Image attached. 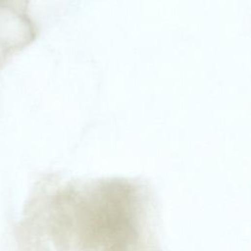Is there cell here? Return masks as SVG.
<instances>
[{
	"label": "cell",
	"mask_w": 251,
	"mask_h": 251,
	"mask_svg": "<svg viewBox=\"0 0 251 251\" xmlns=\"http://www.w3.org/2000/svg\"><path fill=\"white\" fill-rule=\"evenodd\" d=\"M74 197L73 226L81 251H131L138 238L137 200L130 184L107 181Z\"/></svg>",
	"instance_id": "1"
}]
</instances>
